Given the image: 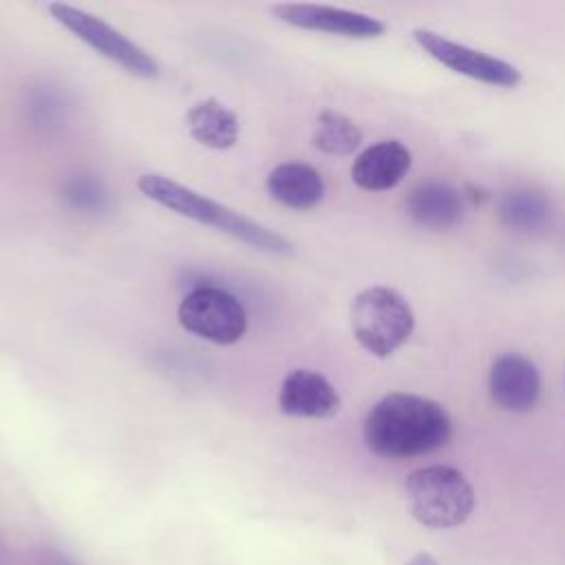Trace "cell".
Segmentation results:
<instances>
[{
    "mask_svg": "<svg viewBox=\"0 0 565 565\" xmlns=\"http://www.w3.org/2000/svg\"><path fill=\"white\" fill-rule=\"evenodd\" d=\"M362 435L366 448L386 459H411L441 448L452 435L444 404L415 395L388 393L366 413Z\"/></svg>",
    "mask_w": 565,
    "mask_h": 565,
    "instance_id": "1",
    "label": "cell"
},
{
    "mask_svg": "<svg viewBox=\"0 0 565 565\" xmlns=\"http://www.w3.org/2000/svg\"><path fill=\"white\" fill-rule=\"evenodd\" d=\"M137 188L146 199L159 203L161 207H168L179 216L192 218L201 225H210L223 234H230L232 238L258 252L278 256H289L294 252L291 243L278 232L256 223L254 218L236 212L234 207H227L192 188L177 183L166 174L146 172L137 179Z\"/></svg>",
    "mask_w": 565,
    "mask_h": 565,
    "instance_id": "2",
    "label": "cell"
},
{
    "mask_svg": "<svg viewBox=\"0 0 565 565\" xmlns=\"http://www.w3.org/2000/svg\"><path fill=\"white\" fill-rule=\"evenodd\" d=\"M349 316L355 340L375 358L393 355L415 329L411 305L391 287L360 291L351 302Z\"/></svg>",
    "mask_w": 565,
    "mask_h": 565,
    "instance_id": "3",
    "label": "cell"
},
{
    "mask_svg": "<svg viewBox=\"0 0 565 565\" xmlns=\"http://www.w3.org/2000/svg\"><path fill=\"white\" fill-rule=\"evenodd\" d=\"M406 499L413 516L428 527H455L475 510V490L452 466H426L411 472Z\"/></svg>",
    "mask_w": 565,
    "mask_h": 565,
    "instance_id": "4",
    "label": "cell"
},
{
    "mask_svg": "<svg viewBox=\"0 0 565 565\" xmlns=\"http://www.w3.org/2000/svg\"><path fill=\"white\" fill-rule=\"evenodd\" d=\"M49 13L77 40H82L102 57L119 64L130 75H137L141 79H154L159 75V64L154 62V57L102 18L66 2H51Z\"/></svg>",
    "mask_w": 565,
    "mask_h": 565,
    "instance_id": "5",
    "label": "cell"
},
{
    "mask_svg": "<svg viewBox=\"0 0 565 565\" xmlns=\"http://www.w3.org/2000/svg\"><path fill=\"white\" fill-rule=\"evenodd\" d=\"M179 324L214 344H234L247 331L245 307L225 289L199 287L179 305Z\"/></svg>",
    "mask_w": 565,
    "mask_h": 565,
    "instance_id": "6",
    "label": "cell"
},
{
    "mask_svg": "<svg viewBox=\"0 0 565 565\" xmlns=\"http://www.w3.org/2000/svg\"><path fill=\"white\" fill-rule=\"evenodd\" d=\"M413 38L426 55L459 75L501 88H514L516 84H521V71L514 64L499 60L486 51L448 40L430 29H415Z\"/></svg>",
    "mask_w": 565,
    "mask_h": 565,
    "instance_id": "7",
    "label": "cell"
},
{
    "mask_svg": "<svg viewBox=\"0 0 565 565\" xmlns=\"http://www.w3.org/2000/svg\"><path fill=\"white\" fill-rule=\"evenodd\" d=\"M271 13L280 22L298 29L333 33L353 40H373L386 31V24L373 15L313 2H280L271 7Z\"/></svg>",
    "mask_w": 565,
    "mask_h": 565,
    "instance_id": "8",
    "label": "cell"
},
{
    "mask_svg": "<svg viewBox=\"0 0 565 565\" xmlns=\"http://www.w3.org/2000/svg\"><path fill=\"white\" fill-rule=\"evenodd\" d=\"M492 402L510 413L530 411L541 395V375L532 360L519 353L499 355L488 373Z\"/></svg>",
    "mask_w": 565,
    "mask_h": 565,
    "instance_id": "9",
    "label": "cell"
},
{
    "mask_svg": "<svg viewBox=\"0 0 565 565\" xmlns=\"http://www.w3.org/2000/svg\"><path fill=\"white\" fill-rule=\"evenodd\" d=\"M278 408L291 417L329 419L340 411V395L322 373L294 369L280 384Z\"/></svg>",
    "mask_w": 565,
    "mask_h": 565,
    "instance_id": "10",
    "label": "cell"
},
{
    "mask_svg": "<svg viewBox=\"0 0 565 565\" xmlns=\"http://www.w3.org/2000/svg\"><path fill=\"white\" fill-rule=\"evenodd\" d=\"M411 150L397 139H384L362 150L353 166L351 179L366 192H384L395 188L411 170Z\"/></svg>",
    "mask_w": 565,
    "mask_h": 565,
    "instance_id": "11",
    "label": "cell"
},
{
    "mask_svg": "<svg viewBox=\"0 0 565 565\" xmlns=\"http://www.w3.org/2000/svg\"><path fill=\"white\" fill-rule=\"evenodd\" d=\"M408 216L435 232L450 230L463 218V196L444 181H424L406 196Z\"/></svg>",
    "mask_w": 565,
    "mask_h": 565,
    "instance_id": "12",
    "label": "cell"
},
{
    "mask_svg": "<svg viewBox=\"0 0 565 565\" xmlns=\"http://www.w3.org/2000/svg\"><path fill=\"white\" fill-rule=\"evenodd\" d=\"M267 192L285 207L313 210L324 196V181L313 166L285 161L267 174Z\"/></svg>",
    "mask_w": 565,
    "mask_h": 565,
    "instance_id": "13",
    "label": "cell"
},
{
    "mask_svg": "<svg viewBox=\"0 0 565 565\" xmlns=\"http://www.w3.org/2000/svg\"><path fill=\"white\" fill-rule=\"evenodd\" d=\"M190 137L212 150H227L238 141L241 124L236 113L223 102L207 97L190 106L185 113Z\"/></svg>",
    "mask_w": 565,
    "mask_h": 565,
    "instance_id": "14",
    "label": "cell"
},
{
    "mask_svg": "<svg viewBox=\"0 0 565 565\" xmlns=\"http://www.w3.org/2000/svg\"><path fill=\"white\" fill-rule=\"evenodd\" d=\"M497 214L501 223L519 234H539L552 223V203L539 190L519 188L499 199Z\"/></svg>",
    "mask_w": 565,
    "mask_h": 565,
    "instance_id": "15",
    "label": "cell"
},
{
    "mask_svg": "<svg viewBox=\"0 0 565 565\" xmlns=\"http://www.w3.org/2000/svg\"><path fill=\"white\" fill-rule=\"evenodd\" d=\"M311 141L324 154L344 157L362 143V130L347 115L335 110H322L316 119Z\"/></svg>",
    "mask_w": 565,
    "mask_h": 565,
    "instance_id": "16",
    "label": "cell"
},
{
    "mask_svg": "<svg viewBox=\"0 0 565 565\" xmlns=\"http://www.w3.org/2000/svg\"><path fill=\"white\" fill-rule=\"evenodd\" d=\"M406 565H439L430 554H417Z\"/></svg>",
    "mask_w": 565,
    "mask_h": 565,
    "instance_id": "17",
    "label": "cell"
}]
</instances>
